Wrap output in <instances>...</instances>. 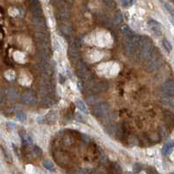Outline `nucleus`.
Masks as SVG:
<instances>
[{
	"label": "nucleus",
	"instance_id": "obj_1",
	"mask_svg": "<svg viewBox=\"0 0 174 174\" xmlns=\"http://www.w3.org/2000/svg\"><path fill=\"white\" fill-rule=\"evenodd\" d=\"M162 63V54L157 49H153L151 53L150 54L148 59H146L145 68L147 71L151 72L157 69Z\"/></svg>",
	"mask_w": 174,
	"mask_h": 174
},
{
	"label": "nucleus",
	"instance_id": "obj_2",
	"mask_svg": "<svg viewBox=\"0 0 174 174\" xmlns=\"http://www.w3.org/2000/svg\"><path fill=\"white\" fill-rule=\"evenodd\" d=\"M153 51V44L152 40L148 37H145L142 39L140 45V58L142 61H146Z\"/></svg>",
	"mask_w": 174,
	"mask_h": 174
},
{
	"label": "nucleus",
	"instance_id": "obj_3",
	"mask_svg": "<svg viewBox=\"0 0 174 174\" xmlns=\"http://www.w3.org/2000/svg\"><path fill=\"white\" fill-rule=\"evenodd\" d=\"M94 115L98 118H102L110 114V106L107 103H100L94 108Z\"/></svg>",
	"mask_w": 174,
	"mask_h": 174
},
{
	"label": "nucleus",
	"instance_id": "obj_4",
	"mask_svg": "<svg viewBox=\"0 0 174 174\" xmlns=\"http://www.w3.org/2000/svg\"><path fill=\"white\" fill-rule=\"evenodd\" d=\"M76 74H77L78 77L83 80H88L90 76V72H89L88 68L87 66L83 63L82 61H78L76 64Z\"/></svg>",
	"mask_w": 174,
	"mask_h": 174
},
{
	"label": "nucleus",
	"instance_id": "obj_5",
	"mask_svg": "<svg viewBox=\"0 0 174 174\" xmlns=\"http://www.w3.org/2000/svg\"><path fill=\"white\" fill-rule=\"evenodd\" d=\"M88 88L95 93H99V92H104L107 90L108 85L104 81H91V82H89V85H88Z\"/></svg>",
	"mask_w": 174,
	"mask_h": 174
},
{
	"label": "nucleus",
	"instance_id": "obj_6",
	"mask_svg": "<svg viewBox=\"0 0 174 174\" xmlns=\"http://www.w3.org/2000/svg\"><path fill=\"white\" fill-rule=\"evenodd\" d=\"M162 93L165 96H174V81H167L162 85Z\"/></svg>",
	"mask_w": 174,
	"mask_h": 174
},
{
	"label": "nucleus",
	"instance_id": "obj_7",
	"mask_svg": "<svg viewBox=\"0 0 174 174\" xmlns=\"http://www.w3.org/2000/svg\"><path fill=\"white\" fill-rule=\"evenodd\" d=\"M21 101H22V102L24 104H27V105H32V104H34L35 102H36V96H35V95L33 93H32V92L30 91H27V92H25L22 96H21Z\"/></svg>",
	"mask_w": 174,
	"mask_h": 174
},
{
	"label": "nucleus",
	"instance_id": "obj_8",
	"mask_svg": "<svg viewBox=\"0 0 174 174\" xmlns=\"http://www.w3.org/2000/svg\"><path fill=\"white\" fill-rule=\"evenodd\" d=\"M148 26L149 28L151 29V31L155 33L156 35H160L162 32V30H161V26L158 22H157L156 20H150L148 22Z\"/></svg>",
	"mask_w": 174,
	"mask_h": 174
},
{
	"label": "nucleus",
	"instance_id": "obj_9",
	"mask_svg": "<svg viewBox=\"0 0 174 174\" xmlns=\"http://www.w3.org/2000/svg\"><path fill=\"white\" fill-rule=\"evenodd\" d=\"M164 118H165V124L168 128H171L172 129L174 127V115L170 112V111H165L164 114Z\"/></svg>",
	"mask_w": 174,
	"mask_h": 174
},
{
	"label": "nucleus",
	"instance_id": "obj_10",
	"mask_svg": "<svg viewBox=\"0 0 174 174\" xmlns=\"http://www.w3.org/2000/svg\"><path fill=\"white\" fill-rule=\"evenodd\" d=\"M173 147H174V141L173 140H171V141H169V142L165 143L162 148V154L164 155V156H168V155L172 152Z\"/></svg>",
	"mask_w": 174,
	"mask_h": 174
},
{
	"label": "nucleus",
	"instance_id": "obj_11",
	"mask_svg": "<svg viewBox=\"0 0 174 174\" xmlns=\"http://www.w3.org/2000/svg\"><path fill=\"white\" fill-rule=\"evenodd\" d=\"M30 11H31V12L32 14V17H42V15H43L42 9H41V7H40L39 4L31 5Z\"/></svg>",
	"mask_w": 174,
	"mask_h": 174
},
{
	"label": "nucleus",
	"instance_id": "obj_12",
	"mask_svg": "<svg viewBox=\"0 0 174 174\" xmlns=\"http://www.w3.org/2000/svg\"><path fill=\"white\" fill-rule=\"evenodd\" d=\"M79 45L77 42H73L71 46H70V48H69V53H70V56L72 58L74 57H76L78 55V53H79Z\"/></svg>",
	"mask_w": 174,
	"mask_h": 174
},
{
	"label": "nucleus",
	"instance_id": "obj_13",
	"mask_svg": "<svg viewBox=\"0 0 174 174\" xmlns=\"http://www.w3.org/2000/svg\"><path fill=\"white\" fill-rule=\"evenodd\" d=\"M130 39V42H131V44L133 47H134L135 49H137L138 47H140L141 41H142V38H141L140 35H133Z\"/></svg>",
	"mask_w": 174,
	"mask_h": 174
},
{
	"label": "nucleus",
	"instance_id": "obj_14",
	"mask_svg": "<svg viewBox=\"0 0 174 174\" xmlns=\"http://www.w3.org/2000/svg\"><path fill=\"white\" fill-rule=\"evenodd\" d=\"M162 103L165 106L174 108V96H164L162 98Z\"/></svg>",
	"mask_w": 174,
	"mask_h": 174
},
{
	"label": "nucleus",
	"instance_id": "obj_15",
	"mask_svg": "<svg viewBox=\"0 0 174 174\" xmlns=\"http://www.w3.org/2000/svg\"><path fill=\"white\" fill-rule=\"evenodd\" d=\"M76 106H77V108L81 111V112H83V113H85V114H88V108H87L85 103H84L82 101L78 100L77 102H76Z\"/></svg>",
	"mask_w": 174,
	"mask_h": 174
},
{
	"label": "nucleus",
	"instance_id": "obj_16",
	"mask_svg": "<svg viewBox=\"0 0 174 174\" xmlns=\"http://www.w3.org/2000/svg\"><path fill=\"white\" fill-rule=\"evenodd\" d=\"M122 32H123V34L125 35V36L129 37L130 39L133 36V32L131 31V29H130L128 26H122Z\"/></svg>",
	"mask_w": 174,
	"mask_h": 174
},
{
	"label": "nucleus",
	"instance_id": "obj_17",
	"mask_svg": "<svg viewBox=\"0 0 174 174\" xmlns=\"http://www.w3.org/2000/svg\"><path fill=\"white\" fill-rule=\"evenodd\" d=\"M159 135H160V137H163V138H165V137H166L167 136H168V130H167V128L166 127H165V126H160L159 127Z\"/></svg>",
	"mask_w": 174,
	"mask_h": 174
},
{
	"label": "nucleus",
	"instance_id": "obj_18",
	"mask_svg": "<svg viewBox=\"0 0 174 174\" xmlns=\"http://www.w3.org/2000/svg\"><path fill=\"white\" fill-rule=\"evenodd\" d=\"M162 42H163V46H164L165 49L166 50L168 53H170V52L172 51V44L170 43V41L169 40H167L166 39H163Z\"/></svg>",
	"mask_w": 174,
	"mask_h": 174
},
{
	"label": "nucleus",
	"instance_id": "obj_19",
	"mask_svg": "<svg viewBox=\"0 0 174 174\" xmlns=\"http://www.w3.org/2000/svg\"><path fill=\"white\" fill-rule=\"evenodd\" d=\"M43 166L47 170H49V171H53L54 168L53 164L51 161H49V160H44V161H43Z\"/></svg>",
	"mask_w": 174,
	"mask_h": 174
},
{
	"label": "nucleus",
	"instance_id": "obj_20",
	"mask_svg": "<svg viewBox=\"0 0 174 174\" xmlns=\"http://www.w3.org/2000/svg\"><path fill=\"white\" fill-rule=\"evenodd\" d=\"M16 117L17 119H18V121L21 122V123H24L26 120V116L25 115V113L23 112H18L16 114Z\"/></svg>",
	"mask_w": 174,
	"mask_h": 174
},
{
	"label": "nucleus",
	"instance_id": "obj_21",
	"mask_svg": "<svg viewBox=\"0 0 174 174\" xmlns=\"http://www.w3.org/2000/svg\"><path fill=\"white\" fill-rule=\"evenodd\" d=\"M88 102L92 105H96V104L97 105V103H98V97H96V96H89L88 98Z\"/></svg>",
	"mask_w": 174,
	"mask_h": 174
},
{
	"label": "nucleus",
	"instance_id": "obj_22",
	"mask_svg": "<svg viewBox=\"0 0 174 174\" xmlns=\"http://www.w3.org/2000/svg\"><path fill=\"white\" fill-rule=\"evenodd\" d=\"M143 169V165L139 164V163H136V164L133 165V171H134V172L136 173L140 172Z\"/></svg>",
	"mask_w": 174,
	"mask_h": 174
},
{
	"label": "nucleus",
	"instance_id": "obj_23",
	"mask_svg": "<svg viewBox=\"0 0 174 174\" xmlns=\"http://www.w3.org/2000/svg\"><path fill=\"white\" fill-rule=\"evenodd\" d=\"M32 151H33V154L35 155L36 157H40L43 153L42 150L40 149L39 146H34L33 147V150H32Z\"/></svg>",
	"mask_w": 174,
	"mask_h": 174
},
{
	"label": "nucleus",
	"instance_id": "obj_24",
	"mask_svg": "<svg viewBox=\"0 0 174 174\" xmlns=\"http://www.w3.org/2000/svg\"><path fill=\"white\" fill-rule=\"evenodd\" d=\"M115 22L116 24H121L123 22V15L120 12H118L115 16Z\"/></svg>",
	"mask_w": 174,
	"mask_h": 174
},
{
	"label": "nucleus",
	"instance_id": "obj_25",
	"mask_svg": "<svg viewBox=\"0 0 174 174\" xmlns=\"http://www.w3.org/2000/svg\"><path fill=\"white\" fill-rule=\"evenodd\" d=\"M112 169H113V172H116V174H120L122 173V170H121V167L119 166L118 164L116 163H114L113 165H112Z\"/></svg>",
	"mask_w": 174,
	"mask_h": 174
},
{
	"label": "nucleus",
	"instance_id": "obj_26",
	"mask_svg": "<svg viewBox=\"0 0 174 174\" xmlns=\"http://www.w3.org/2000/svg\"><path fill=\"white\" fill-rule=\"evenodd\" d=\"M165 8H166V10L168 11V12H169L170 14L172 15V17L174 18V9L172 8V5H171L170 4H168V3H165Z\"/></svg>",
	"mask_w": 174,
	"mask_h": 174
},
{
	"label": "nucleus",
	"instance_id": "obj_27",
	"mask_svg": "<svg viewBox=\"0 0 174 174\" xmlns=\"http://www.w3.org/2000/svg\"><path fill=\"white\" fill-rule=\"evenodd\" d=\"M95 174H107V171H106L105 167H98Z\"/></svg>",
	"mask_w": 174,
	"mask_h": 174
},
{
	"label": "nucleus",
	"instance_id": "obj_28",
	"mask_svg": "<svg viewBox=\"0 0 174 174\" xmlns=\"http://www.w3.org/2000/svg\"><path fill=\"white\" fill-rule=\"evenodd\" d=\"M146 172L147 174H158V172H157V170L155 169L154 167L149 166L147 169H146Z\"/></svg>",
	"mask_w": 174,
	"mask_h": 174
},
{
	"label": "nucleus",
	"instance_id": "obj_29",
	"mask_svg": "<svg viewBox=\"0 0 174 174\" xmlns=\"http://www.w3.org/2000/svg\"><path fill=\"white\" fill-rule=\"evenodd\" d=\"M75 118L76 120H77L78 122H82V123H84V117L83 116H81L80 113H77L75 115Z\"/></svg>",
	"mask_w": 174,
	"mask_h": 174
},
{
	"label": "nucleus",
	"instance_id": "obj_30",
	"mask_svg": "<svg viewBox=\"0 0 174 174\" xmlns=\"http://www.w3.org/2000/svg\"><path fill=\"white\" fill-rule=\"evenodd\" d=\"M103 2H104L108 6H110V7L114 6V4H115V1H114V0H103Z\"/></svg>",
	"mask_w": 174,
	"mask_h": 174
},
{
	"label": "nucleus",
	"instance_id": "obj_31",
	"mask_svg": "<svg viewBox=\"0 0 174 174\" xmlns=\"http://www.w3.org/2000/svg\"><path fill=\"white\" fill-rule=\"evenodd\" d=\"M30 4L31 5H34V4H39V0H28Z\"/></svg>",
	"mask_w": 174,
	"mask_h": 174
},
{
	"label": "nucleus",
	"instance_id": "obj_32",
	"mask_svg": "<svg viewBox=\"0 0 174 174\" xmlns=\"http://www.w3.org/2000/svg\"><path fill=\"white\" fill-rule=\"evenodd\" d=\"M121 2H122V4H123L124 7L129 6V4H128V0H121Z\"/></svg>",
	"mask_w": 174,
	"mask_h": 174
},
{
	"label": "nucleus",
	"instance_id": "obj_33",
	"mask_svg": "<svg viewBox=\"0 0 174 174\" xmlns=\"http://www.w3.org/2000/svg\"><path fill=\"white\" fill-rule=\"evenodd\" d=\"M7 126H8V128H9V129H13V128H14V123H7Z\"/></svg>",
	"mask_w": 174,
	"mask_h": 174
},
{
	"label": "nucleus",
	"instance_id": "obj_34",
	"mask_svg": "<svg viewBox=\"0 0 174 174\" xmlns=\"http://www.w3.org/2000/svg\"><path fill=\"white\" fill-rule=\"evenodd\" d=\"M59 82H61V83H64L65 79H64L63 76H62L61 74H59Z\"/></svg>",
	"mask_w": 174,
	"mask_h": 174
},
{
	"label": "nucleus",
	"instance_id": "obj_35",
	"mask_svg": "<svg viewBox=\"0 0 174 174\" xmlns=\"http://www.w3.org/2000/svg\"><path fill=\"white\" fill-rule=\"evenodd\" d=\"M133 3H134V0H128V4H129V5H132Z\"/></svg>",
	"mask_w": 174,
	"mask_h": 174
},
{
	"label": "nucleus",
	"instance_id": "obj_36",
	"mask_svg": "<svg viewBox=\"0 0 174 174\" xmlns=\"http://www.w3.org/2000/svg\"><path fill=\"white\" fill-rule=\"evenodd\" d=\"M170 21H171V23L172 24V26H174V18H173V17H171V18H170Z\"/></svg>",
	"mask_w": 174,
	"mask_h": 174
},
{
	"label": "nucleus",
	"instance_id": "obj_37",
	"mask_svg": "<svg viewBox=\"0 0 174 174\" xmlns=\"http://www.w3.org/2000/svg\"><path fill=\"white\" fill-rule=\"evenodd\" d=\"M2 101V95H1V93H0V102Z\"/></svg>",
	"mask_w": 174,
	"mask_h": 174
},
{
	"label": "nucleus",
	"instance_id": "obj_38",
	"mask_svg": "<svg viewBox=\"0 0 174 174\" xmlns=\"http://www.w3.org/2000/svg\"><path fill=\"white\" fill-rule=\"evenodd\" d=\"M126 174H134V173H133V172H127Z\"/></svg>",
	"mask_w": 174,
	"mask_h": 174
},
{
	"label": "nucleus",
	"instance_id": "obj_39",
	"mask_svg": "<svg viewBox=\"0 0 174 174\" xmlns=\"http://www.w3.org/2000/svg\"><path fill=\"white\" fill-rule=\"evenodd\" d=\"M170 174H174V172H171Z\"/></svg>",
	"mask_w": 174,
	"mask_h": 174
},
{
	"label": "nucleus",
	"instance_id": "obj_40",
	"mask_svg": "<svg viewBox=\"0 0 174 174\" xmlns=\"http://www.w3.org/2000/svg\"><path fill=\"white\" fill-rule=\"evenodd\" d=\"M14 174H19V173H14Z\"/></svg>",
	"mask_w": 174,
	"mask_h": 174
}]
</instances>
